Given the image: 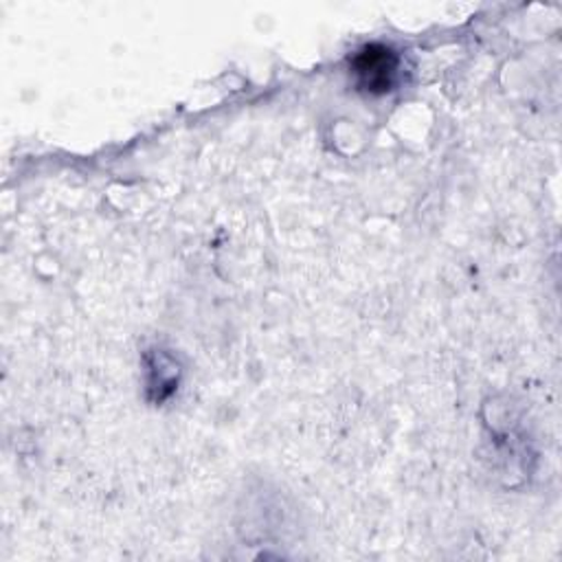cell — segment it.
<instances>
[{
    "label": "cell",
    "instance_id": "cell-1",
    "mask_svg": "<svg viewBox=\"0 0 562 562\" xmlns=\"http://www.w3.org/2000/svg\"><path fill=\"white\" fill-rule=\"evenodd\" d=\"M398 58L385 47H367L354 62V71L367 91H389Z\"/></svg>",
    "mask_w": 562,
    "mask_h": 562
}]
</instances>
